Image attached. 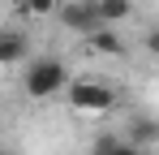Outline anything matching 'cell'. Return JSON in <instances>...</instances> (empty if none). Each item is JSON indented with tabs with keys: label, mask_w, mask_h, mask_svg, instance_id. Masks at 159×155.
<instances>
[{
	"label": "cell",
	"mask_w": 159,
	"mask_h": 155,
	"mask_svg": "<svg viewBox=\"0 0 159 155\" xmlns=\"http://www.w3.org/2000/svg\"><path fill=\"white\" fill-rule=\"evenodd\" d=\"M69 82V65L60 56H34L26 69H22V91L30 99H56Z\"/></svg>",
	"instance_id": "cell-1"
},
{
	"label": "cell",
	"mask_w": 159,
	"mask_h": 155,
	"mask_svg": "<svg viewBox=\"0 0 159 155\" xmlns=\"http://www.w3.org/2000/svg\"><path fill=\"white\" fill-rule=\"evenodd\" d=\"M69 91V108L73 112H86V116H103L116 108V91L107 82H95V78H78V82H65Z\"/></svg>",
	"instance_id": "cell-2"
},
{
	"label": "cell",
	"mask_w": 159,
	"mask_h": 155,
	"mask_svg": "<svg viewBox=\"0 0 159 155\" xmlns=\"http://www.w3.org/2000/svg\"><path fill=\"white\" fill-rule=\"evenodd\" d=\"M56 13H60V26H65V30H73V35H90V30L99 26V13H95V4H90V0L56 4Z\"/></svg>",
	"instance_id": "cell-3"
},
{
	"label": "cell",
	"mask_w": 159,
	"mask_h": 155,
	"mask_svg": "<svg viewBox=\"0 0 159 155\" xmlns=\"http://www.w3.org/2000/svg\"><path fill=\"white\" fill-rule=\"evenodd\" d=\"M86 43H90V52H99V56H125V39L116 35V26H95L90 35H86Z\"/></svg>",
	"instance_id": "cell-4"
},
{
	"label": "cell",
	"mask_w": 159,
	"mask_h": 155,
	"mask_svg": "<svg viewBox=\"0 0 159 155\" xmlns=\"http://www.w3.org/2000/svg\"><path fill=\"white\" fill-rule=\"evenodd\" d=\"M125 142H133V147H142V151H151L159 142V125L151 121V116H133L129 125H125V134H120Z\"/></svg>",
	"instance_id": "cell-5"
},
{
	"label": "cell",
	"mask_w": 159,
	"mask_h": 155,
	"mask_svg": "<svg viewBox=\"0 0 159 155\" xmlns=\"http://www.w3.org/2000/svg\"><path fill=\"white\" fill-rule=\"evenodd\" d=\"M26 52H30V43L22 30H0V65H22Z\"/></svg>",
	"instance_id": "cell-6"
},
{
	"label": "cell",
	"mask_w": 159,
	"mask_h": 155,
	"mask_svg": "<svg viewBox=\"0 0 159 155\" xmlns=\"http://www.w3.org/2000/svg\"><path fill=\"white\" fill-rule=\"evenodd\" d=\"M90 4H95V13H99L103 26H116L133 13V0H90Z\"/></svg>",
	"instance_id": "cell-7"
},
{
	"label": "cell",
	"mask_w": 159,
	"mask_h": 155,
	"mask_svg": "<svg viewBox=\"0 0 159 155\" xmlns=\"http://www.w3.org/2000/svg\"><path fill=\"white\" fill-rule=\"evenodd\" d=\"M56 4L60 0H13V9L22 17H48V13H56Z\"/></svg>",
	"instance_id": "cell-8"
},
{
	"label": "cell",
	"mask_w": 159,
	"mask_h": 155,
	"mask_svg": "<svg viewBox=\"0 0 159 155\" xmlns=\"http://www.w3.org/2000/svg\"><path fill=\"white\" fill-rule=\"evenodd\" d=\"M116 138H120V134H99V138L90 142V155H112V147H116Z\"/></svg>",
	"instance_id": "cell-9"
},
{
	"label": "cell",
	"mask_w": 159,
	"mask_h": 155,
	"mask_svg": "<svg viewBox=\"0 0 159 155\" xmlns=\"http://www.w3.org/2000/svg\"><path fill=\"white\" fill-rule=\"evenodd\" d=\"M112 155H146V151H142V147H133V142H125V138H116Z\"/></svg>",
	"instance_id": "cell-10"
},
{
	"label": "cell",
	"mask_w": 159,
	"mask_h": 155,
	"mask_svg": "<svg viewBox=\"0 0 159 155\" xmlns=\"http://www.w3.org/2000/svg\"><path fill=\"white\" fill-rule=\"evenodd\" d=\"M0 155H13V151H4V147H0Z\"/></svg>",
	"instance_id": "cell-11"
}]
</instances>
